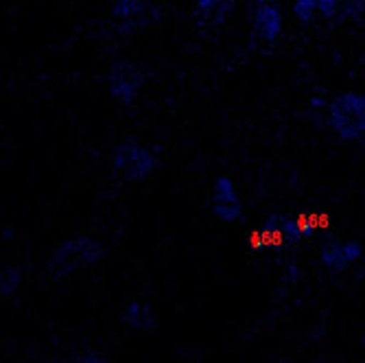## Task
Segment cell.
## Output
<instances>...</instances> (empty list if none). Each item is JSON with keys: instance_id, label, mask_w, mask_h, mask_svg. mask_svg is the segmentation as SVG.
Returning a JSON list of instances; mask_svg holds the SVG:
<instances>
[{"instance_id": "obj_1", "label": "cell", "mask_w": 365, "mask_h": 363, "mask_svg": "<svg viewBox=\"0 0 365 363\" xmlns=\"http://www.w3.org/2000/svg\"><path fill=\"white\" fill-rule=\"evenodd\" d=\"M103 254L106 250L96 239L86 237V235L71 237L53 252V256L46 262V272L53 280H63L73 272L96 265V262L103 258Z\"/></svg>"}, {"instance_id": "obj_2", "label": "cell", "mask_w": 365, "mask_h": 363, "mask_svg": "<svg viewBox=\"0 0 365 363\" xmlns=\"http://www.w3.org/2000/svg\"><path fill=\"white\" fill-rule=\"evenodd\" d=\"M330 125L344 140H359L365 136V96L356 92H341L328 106Z\"/></svg>"}, {"instance_id": "obj_3", "label": "cell", "mask_w": 365, "mask_h": 363, "mask_svg": "<svg viewBox=\"0 0 365 363\" xmlns=\"http://www.w3.org/2000/svg\"><path fill=\"white\" fill-rule=\"evenodd\" d=\"M114 171L127 180V182H140L147 180L155 167H158V158L153 155V151L136 140H125L114 149Z\"/></svg>"}, {"instance_id": "obj_4", "label": "cell", "mask_w": 365, "mask_h": 363, "mask_svg": "<svg viewBox=\"0 0 365 363\" xmlns=\"http://www.w3.org/2000/svg\"><path fill=\"white\" fill-rule=\"evenodd\" d=\"M147 79H149V68L145 63L120 59L112 63L108 75V88L118 103L131 106L138 98V92L147 83Z\"/></svg>"}, {"instance_id": "obj_5", "label": "cell", "mask_w": 365, "mask_h": 363, "mask_svg": "<svg viewBox=\"0 0 365 363\" xmlns=\"http://www.w3.org/2000/svg\"><path fill=\"white\" fill-rule=\"evenodd\" d=\"M112 16L120 24V31L131 33L155 24L162 18V11L151 0H116Z\"/></svg>"}, {"instance_id": "obj_6", "label": "cell", "mask_w": 365, "mask_h": 363, "mask_svg": "<svg viewBox=\"0 0 365 363\" xmlns=\"http://www.w3.org/2000/svg\"><path fill=\"white\" fill-rule=\"evenodd\" d=\"M282 31V14L274 0H254L252 11V40L264 48H272Z\"/></svg>"}, {"instance_id": "obj_7", "label": "cell", "mask_w": 365, "mask_h": 363, "mask_svg": "<svg viewBox=\"0 0 365 363\" xmlns=\"http://www.w3.org/2000/svg\"><path fill=\"white\" fill-rule=\"evenodd\" d=\"M260 245L264 247H282L287 243H297L302 237L297 219L284 217V215H269L258 230Z\"/></svg>"}, {"instance_id": "obj_8", "label": "cell", "mask_w": 365, "mask_h": 363, "mask_svg": "<svg viewBox=\"0 0 365 363\" xmlns=\"http://www.w3.org/2000/svg\"><path fill=\"white\" fill-rule=\"evenodd\" d=\"M210 210L217 219L232 223V221H239L243 215V202L241 197L232 184L230 178H217L212 184V200H210Z\"/></svg>"}, {"instance_id": "obj_9", "label": "cell", "mask_w": 365, "mask_h": 363, "mask_svg": "<svg viewBox=\"0 0 365 363\" xmlns=\"http://www.w3.org/2000/svg\"><path fill=\"white\" fill-rule=\"evenodd\" d=\"M235 5L237 0H195V20L208 29L221 26L235 11Z\"/></svg>"}, {"instance_id": "obj_10", "label": "cell", "mask_w": 365, "mask_h": 363, "mask_svg": "<svg viewBox=\"0 0 365 363\" xmlns=\"http://www.w3.org/2000/svg\"><path fill=\"white\" fill-rule=\"evenodd\" d=\"M123 322L138 333H151L158 326L155 313H153L151 305H147V302H131L123 313Z\"/></svg>"}, {"instance_id": "obj_11", "label": "cell", "mask_w": 365, "mask_h": 363, "mask_svg": "<svg viewBox=\"0 0 365 363\" xmlns=\"http://www.w3.org/2000/svg\"><path fill=\"white\" fill-rule=\"evenodd\" d=\"M319 14L326 20H346L350 16H359L365 9V0H319Z\"/></svg>"}, {"instance_id": "obj_12", "label": "cell", "mask_w": 365, "mask_h": 363, "mask_svg": "<svg viewBox=\"0 0 365 363\" xmlns=\"http://www.w3.org/2000/svg\"><path fill=\"white\" fill-rule=\"evenodd\" d=\"M322 262L333 272H341L346 270V265H350L348 260V254H346V247L344 243H337V241H330L322 247Z\"/></svg>"}, {"instance_id": "obj_13", "label": "cell", "mask_w": 365, "mask_h": 363, "mask_svg": "<svg viewBox=\"0 0 365 363\" xmlns=\"http://www.w3.org/2000/svg\"><path fill=\"white\" fill-rule=\"evenodd\" d=\"M20 282H22V272L18 267H5L3 274H0V295L3 298H11L18 291Z\"/></svg>"}, {"instance_id": "obj_14", "label": "cell", "mask_w": 365, "mask_h": 363, "mask_svg": "<svg viewBox=\"0 0 365 363\" xmlns=\"http://www.w3.org/2000/svg\"><path fill=\"white\" fill-rule=\"evenodd\" d=\"M319 0H295L293 3V14L300 18L302 22H311L315 11H317Z\"/></svg>"}, {"instance_id": "obj_15", "label": "cell", "mask_w": 365, "mask_h": 363, "mask_svg": "<svg viewBox=\"0 0 365 363\" xmlns=\"http://www.w3.org/2000/svg\"><path fill=\"white\" fill-rule=\"evenodd\" d=\"M295 219H297V225H300L302 237H311L315 232L317 223H319V219L315 215H300V217H295Z\"/></svg>"}, {"instance_id": "obj_16", "label": "cell", "mask_w": 365, "mask_h": 363, "mask_svg": "<svg viewBox=\"0 0 365 363\" xmlns=\"http://www.w3.org/2000/svg\"><path fill=\"white\" fill-rule=\"evenodd\" d=\"M77 363H108L106 361V357L103 354H98V352H90V354H83V357H79V361Z\"/></svg>"}]
</instances>
